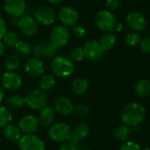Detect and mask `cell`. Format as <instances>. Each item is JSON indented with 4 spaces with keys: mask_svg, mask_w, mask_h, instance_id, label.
Instances as JSON below:
<instances>
[{
    "mask_svg": "<svg viewBox=\"0 0 150 150\" xmlns=\"http://www.w3.org/2000/svg\"><path fill=\"white\" fill-rule=\"evenodd\" d=\"M54 84H55V77L52 74L42 75L40 77V80L38 83L40 90L44 91H47L52 90L54 88Z\"/></svg>",
    "mask_w": 150,
    "mask_h": 150,
    "instance_id": "23",
    "label": "cell"
},
{
    "mask_svg": "<svg viewBox=\"0 0 150 150\" xmlns=\"http://www.w3.org/2000/svg\"><path fill=\"white\" fill-rule=\"evenodd\" d=\"M12 121V113L5 106L0 105V127H5Z\"/></svg>",
    "mask_w": 150,
    "mask_h": 150,
    "instance_id": "28",
    "label": "cell"
},
{
    "mask_svg": "<svg viewBox=\"0 0 150 150\" xmlns=\"http://www.w3.org/2000/svg\"><path fill=\"white\" fill-rule=\"evenodd\" d=\"M70 34L69 29L65 25H55L49 33V41L56 49L65 47L69 40Z\"/></svg>",
    "mask_w": 150,
    "mask_h": 150,
    "instance_id": "4",
    "label": "cell"
},
{
    "mask_svg": "<svg viewBox=\"0 0 150 150\" xmlns=\"http://www.w3.org/2000/svg\"><path fill=\"white\" fill-rule=\"evenodd\" d=\"M58 17L60 21L65 26H74L77 24L79 15L77 11L71 6H63L60 9Z\"/></svg>",
    "mask_w": 150,
    "mask_h": 150,
    "instance_id": "12",
    "label": "cell"
},
{
    "mask_svg": "<svg viewBox=\"0 0 150 150\" xmlns=\"http://www.w3.org/2000/svg\"><path fill=\"white\" fill-rule=\"evenodd\" d=\"M35 20L42 25H51L55 22V12L50 7L40 6L34 13Z\"/></svg>",
    "mask_w": 150,
    "mask_h": 150,
    "instance_id": "11",
    "label": "cell"
},
{
    "mask_svg": "<svg viewBox=\"0 0 150 150\" xmlns=\"http://www.w3.org/2000/svg\"><path fill=\"white\" fill-rule=\"evenodd\" d=\"M47 2H49L50 4H58L60 2H62V0H47Z\"/></svg>",
    "mask_w": 150,
    "mask_h": 150,
    "instance_id": "46",
    "label": "cell"
},
{
    "mask_svg": "<svg viewBox=\"0 0 150 150\" xmlns=\"http://www.w3.org/2000/svg\"><path fill=\"white\" fill-rule=\"evenodd\" d=\"M6 32H7V28H6L5 20L2 17H0V40L3 39V37L6 33Z\"/></svg>",
    "mask_w": 150,
    "mask_h": 150,
    "instance_id": "41",
    "label": "cell"
},
{
    "mask_svg": "<svg viewBox=\"0 0 150 150\" xmlns=\"http://www.w3.org/2000/svg\"><path fill=\"white\" fill-rule=\"evenodd\" d=\"M20 65V60L19 57L16 54H11L8 56L4 62V67L7 69V71H14L17 69Z\"/></svg>",
    "mask_w": 150,
    "mask_h": 150,
    "instance_id": "30",
    "label": "cell"
},
{
    "mask_svg": "<svg viewBox=\"0 0 150 150\" xmlns=\"http://www.w3.org/2000/svg\"><path fill=\"white\" fill-rule=\"evenodd\" d=\"M82 150H92V149H82Z\"/></svg>",
    "mask_w": 150,
    "mask_h": 150,
    "instance_id": "48",
    "label": "cell"
},
{
    "mask_svg": "<svg viewBox=\"0 0 150 150\" xmlns=\"http://www.w3.org/2000/svg\"><path fill=\"white\" fill-rule=\"evenodd\" d=\"M69 58L73 62H78L83 61L84 57V53L83 48L81 47H74L69 51Z\"/></svg>",
    "mask_w": 150,
    "mask_h": 150,
    "instance_id": "31",
    "label": "cell"
},
{
    "mask_svg": "<svg viewBox=\"0 0 150 150\" xmlns=\"http://www.w3.org/2000/svg\"><path fill=\"white\" fill-rule=\"evenodd\" d=\"M38 120L40 125H42L43 127L52 125L54 120V111L50 106H45L40 110Z\"/></svg>",
    "mask_w": 150,
    "mask_h": 150,
    "instance_id": "19",
    "label": "cell"
},
{
    "mask_svg": "<svg viewBox=\"0 0 150 150\" xmlns=\"http://www.w3.org/2000/svg\"><path fill=\"white\" fill-rule=\"evenodd\" d=\"M40 122L34 115H25L18 122V127L25 134H33L39 127Z\"/></svg>",
    "mask_w": 150,
    "mask_h": 150,
    "instance_id": "16",
    "label": "cell"
},
{
    "mask_svg": "<svg viewBox=\"0 0 150 150\" xmlns=\"http://www.w3.org/2000/svg\"><path fill=\"white\" fill-rule=\"evenodd\" d=\"M136 95L142 98H145L150 96V82L147 79H141L134 87Z\"/></svg>",
    "mask_w": 150,
    "mask_h": 150,
    "instance_id": "22",
    "label": "cell"
},
{
    "mask_svg": "<svg viewBox=\"0 0 150 150\" xmlns=\"http://www.w3.org/2000/svg\"><path fill=\"white\" fill-rule=\"evenodd\" d=\"M56 51H57V49L53 45H51L50 43L46 44V57H47V58L54 57L56 54Z\"/></svg>",
    "mask_w": 150,
    "mask_h": 150,
    "instance_id": "39",
    "label": "cell"
},
{
    "mask_svg": "<svg viewBox=\"0 0 150 150\" xmlns=\"http://www.w3.org/2000/svg\"><path fill=\"white\" fill-rule=\"evenodd\" d=\"M50 139L55 142H66L70 141L72 135V129L70 127L63 122H59L52 125L48 130Z\"/></svg>",
    "mask_w": 150,
    "mask_h": 150,
    "instance_id": "3",
    "label": "cell"
},
{
    "mask_svg": "<svg viewBox=\"0 0 150 150\" xmlns=\"http://www.w3.org/2000/svg\"><path fill=\"white\" fill-rule=\"evenodd\" d=\"M89 88V82L84 77H77L76 78L71 85V90L75 95L80 96L84 94Z\"/></svg>",
    "mask_w": 150,
    "mask_h": 150,
    "instance_id": "20",
    "label": "cell"
},
{
    "mask_svg": "<svg viewBox=\"0 0 150 150\" xmlns=\"http://www.w3.org/2000/svg\"><path fill=\"white\" fill-rule=\"evenodd\" d=\"M25 0H4V9L12 18H19L25 11Z\"/></svg>",
    "mask_w": 150,
    "mask_h": 150,
    "instance_id": "14",
    "label": "cell"
},
{
    "mask_svg": "<svg viewBox=\"0 0 150 150\" xmlns=\"http://www.w3.org/2000/svg\"><path fill=\"white\" fill-rule=\"evenodd\" d=\"M130 128L131 127L126 125H121V126L117 127L113 130V137L120 142H126L131 134Z\"/></svg>",
    "mask_w": 150,
    "mask_h": 150,
    "instance_id": "27",
    "label": "cell"
},
{
    "mask_svg": "<svg viewBox=\"0 0 150 150\" xmlns=\"http://www.w3.org/2000/svg\"><path fill=\"white\" fill-rule=\"evenodd\" d=\"M107 8L111 11H115L120 6V0H105Z\"/></svg>",
    "mask_w": 150,
    "mask_h": 150,
    "instance_id": "38",
    "label": "cell"
},
{
    "mask_svg": "<svg viewBox=\"0 0 150 150\" xmlns=\"http://www.w3.org/2000/svg\"><path fill=\"white\" fill-rule=\"evenodd\" d=\"M120 150H142V148L137 142L133 141H127L121 145Z\"/></svg>",
    "mask_w": 150,
    "mask_h": 150,
    "instance_id": "35",
    "label": "cell"
},
{
    "mask_svg": "<svg viewBox=\"0 0 150 150\" xmlns=\"http://www.w3.org/2000/svg\"><path fill=\"white\" fill-rule=\"evenodd\" d=\"M117 38L115 34H113L112 33H106L100 38V40L98 42L104 51H108L114 47Z\"/></svg>",
    "mask_w": 150,
    "mask_h": 150,
    "instance_id": "24",
    "label": "cell"
},
{
    "mask_svg": "<svg viewBox=\"0 0 150 150\" xmlns=\"http://www.w3.org/2000/svg\"><path fill=\"white\" fill-rule=\"evenodd\" d=\"M11 24L12 25H18V18H13L11 19Z\"/></svg>",
    "mask_w": 150,
    "mask_h": 150,
    "instance_id": "44",
    "label": "cell"
},
{
    "mask_svg": "<svg viewBox=\"0 0 150 150\" xmlns=\"http://www.w3.org/2000/svg\"><path fill=\"white\" fill-rule=\"evenodd\" d=\"M82 48L84 53V57L91 62L99 61L103 57L105 53L99 42L95 40L86 41Z\"/></svg>",
    "mask_w": 150,
    "mask_h": 150,
    "instance_id": "8",
    "label": "cell"
},
{
    "mask_svg": "<svg viewBox=\"0 0 150 150\" xmlns=\"http://www.w3.org/2000/svg\"><path fill=\"white\" fill-rule=\"evenodd\" d=\"M4 90H3V87L0 85V103L3 101V99H4Z\"/></svg>",
    "mask_w": 150,
    "mask_h": 150,
    "instance_id": "43",
    "label": "cell"
},
{
    "mask_svg": "<svg viewBox=\"0 0 150 150\" xmlns=\"http://www.w3.org/2000/svg\"><path fill=\"white\" fill-rule=\"evenodd\" d=\"M54 109L60 115L67 117L70 116L74 112L75 105L69 98L66 97H60L54 102Z\"/></svg>",
    "mask_w": 150,
    "mask_h": 150,
    "instance_id": "17",
    "label": "cell"
},
{
    "mask_svg": "<svg viewBox=\"0 0 150 150\" xmlns=\"http://www.w3.org/2000/svg\"><path fill=\"white\" fill-rule=\"evenodd\" d=\"M90 133V127L86 123H79L72 129V135L69 142L77 144L80 141L83 140Z\"/></svg>",
    "mask_w": 150,
    "mask_h": 150,
    "instance_id": "18",
    "label": "cell"
},
{
    "mask_svg": "<svg viewBox=\"0 0 150 150\" xmlns=\"http://www.w3.org/2000/svg\"><path fill=\"white\" fill-rule=\"evenodd\" d=\"M2 86L11 91L18 90L22 85V77L14 71H6L1 77Z\"/></svg>",
    "mask_w": 150,
    "mask_h": 150,
    "instance_id": "10",
    "label": "cell"
},
{
    "mask_svg": "<svg viewBox=\"0 0 150 150\" xmlns=\"http://www.w3.org/2000/svg\"><path fill=\"white\" fill-rule=\"evenodd\" d=\"M6 105L10 110H19L25 105V99L18 95H11L7 98Z\"/></svg>",
    "mask_w": 150,
    "mask_h": 150,
    "instance_id": "26",
    "label": "cell"
},
{
    "mask_svg": "<svg viewBox=\"0 0 150 150\" xmlns=\"http://www.w3.org/2000/svg\"><path fill=\"white\" fill-rule=\"evenodd\" d=\"M18 27L21 33L26 37H33L38 32L37 21L30 15H25L18 18Z\"/></svg>",
    "mask_w": 150,
    "mask_h": 150,
    "instance_id": "9",
    "label": "cell"
},
{
    "mask_svg": "<svg viewBox=\"0 0 150 150\" xmlns=\"http://www.w3.org/2000/svg\"><path fill=\"white\" fill-rule=\"evenodd\" d=\"M97 27L105 33H112L116 26V20L113 14L107 10L99 11L95 17Z\"/></svg>",
    "mask_w": 150,
    "mask_h": 150,
    "instance_id": "5",
    "label": "cell"
},
{
    "mask_svg": "<svg viewBox=\"0 0 150 150\" xmlns=\"http://www.w3.org/2000/svg\"><path fill=\"white\" fill-rule=\"evenodd\" d=\"M142 150H150V147H146V148H144Z\"/></svg>",
    "mask_w": 150,
    "mask_h": 150,
    "instance_id": "47",
    "label": "cell"
},
{
    "mask_svg": "<svg viewBox=\"0 0 150 150\" xmlns=\"http://www.w3.org/2000/svg\"><path fill=\"white\" fill-rule=\"evenodd\" d=\"M51 70L54 76L60 78L69 77L75 71V64L69 57L59 55L52 61Z\"/></svg>",
    "mask_w": 150,
    "mask_h": 150,
    "instance_id": "2",
    "label": "cell"
},
{
    "mask_svg": "<svg viewBox=\"0 0 150 150\" xmlns=\"http://www.w3.org/2000/svg\"><path fill=\"white\" fill-rule=\"evenodd\" d=\"M115 27H116V30L119 31V32H120V31L123 29V25H122L120 23V24H116V26H115Z\"/></svg>",
    "mask_w": 150,
    "mask_h": 150,
    "instance_id": "45",
    "label": "cell"
},
{
    "mask_svg": "<svg viewBox=\"0 0 150 150\" xmlns=\"http://www.w3.org/2000/svg\"><path fill=\"white\" fill-rule=\"evenodd\" d=\"M16 55L19 58H28L33 53L31 45L25 40H18L14 47Z\"/></svg>",
    "mask_w": 150,
    "mask_h": 150,
    "instance_id": "21",
    "label": "cell"
},
{
    "mask_svg": "<svg viewBox=\"0 0 150 150\" xmlns=\"http://www.w3.org/2000/svg\"><path fill=\"white\" fill-rule=\"evenodd\" d=\"M4 51H5V45L4 44L3 41L0 40V57L3 56V54H4Z\"/></svg>",
    "mask_w": 150,
    "mask_h": 150,
    "instance_id": "42",
    "label": "cell"
},
{
    "mask_svg": "<svg viewBox=\"0 0 150 150\" xmlns=\"http://www.w3.org/2000/svg\"><path fill=\"white\" fill-rule=\"evenodd\" d=\"M146 109L137 102H131L126 105L120 112V119L124 125L129 127L139 126L145 119Z\"/></svg>",
    "mask_w": 150,
    "mask_h": 150,
    "instance_id": "1",
    "label": "cell"
},
{
    "mask_svg": "<svg viewBox=\"0 0 150 150\" xmlns=\"http://www.w3.org/2000/svg\"><path fill=\"white\" fill-rule=\"evenodd\" d=\"M20 150H45V142L34 134H24L18 141Z\"/></svg>",
    "mask_w": 150,
    "mask_h": 150,
    "instance_id": "7",
    "label": "cell"
},
{
    "mask_svg": "<svg viewBox=\"0 0 150 150\" xmlns=\"http://www.w3.org/2000/svg\"><path fill=\"white\" fill-rule=\"evenodd\" d=\"M25 105L32 110H41L47 106L48 96L46 91L41 90H34L31 91L25 98Z\"/></svg>",
    "mask_w": 150,
    "mask_h": 150,
    "instance_id": "6",
    "label": "cell"
},
{
    "mask_svg": "<svg viewBox=\"0 0 150 150\" xmlns=\"http://www.w3.org/2000/svg\"><path fill=\"white\" fill-rule=\"evenodd\" d=\"M127 25L135 33L142 32L146 29L147 22L144 16L137 11H131L126 18Z\"/></svg>",
    "mask_w": 150,
    "mask_h": 150,
    "instance_id": "15",
    "label": "cell"
},
{
    "mask_svg": "<svg viewBox=\"0 0 150 150\" xmlns=\"http://www.w3.org/2000/svg\"><path fill=\"white\" fill-rule=\"evenodd\" d=\"M18 34L13 31H8L3 37V42L5 46L9 47H14L18 41Z\"/></svg>",
    "mask_w": 150,
    "mask_h": 150,
    "instance_id": "29",
    "label": "cell"
},
{
    "mask_svg": "<svg viewBox=\"0 0 150 150\" xmlns=\"http://www.w3.org/2000/svg\"><path fill=\"white\" fill-rule=\"evenodd\" d=\"M60 150H78L77 146L74 143H72L71 142H63L60 148Z\"/></svg>",
    "mask_w": 150,
    "mask_h": 150,
    "instance_id": "40",
    "label": "cell"
},
{
    "mask_svg": "<svg viewBox=\"0 0 150 150\" xmlns=\"http://www.w3.org/2000/svg\"><path fill=\"white\" fill-rule=\"evenodd\" d=\"M0 76H1V69H0Z\"/></svg>",
    "mask_w": 150,
    "mask_h": 150,
    "instance_id": "49",
    "label": "cell"
},
{
    "mask_svg": "<svg viewBox=\"0 0 150 150\" xmlns=\"http://www.w3.org/2000/svg\"><path fill=\"white\" fill-rule=\"evenodd\" d=\"M21 131L19 129L18 127H16V126H13L11 124L8 125L7 127H4V137L9 140V141H11V142H16V141H18L20 138H21Z\"/></svg>",
    "mask_w": 150,
    "mask_h": 150,
    "instance_id": "25",
    "label": "cell"
},
{
    "mask_svg": "<svg viewBox=\"0 0 150 150\" xmlns=\"http://www.w3.org/2000/svg\"><path fill=\"white\" fill-rule=\"evenodd\" d=\"M74 112H75L76 115L80 116V117H86V116H88L89 113H90V108H89L88 105H83V104H82V105H77L75 106Z\"/></svg>",
    "mask_w": 150,
    "mask_h": 150,
    "instance_id": "33",
    "label": "cell"
},
{
    "mask_svg": "<svg viewBox=\"0 0 150 150\" xmlns=\"http://www.w3.org/2000/svg\"><path fill=\"white\" fill-rule=\"evenodd\" d=\"M142 39L140 34H138L137 33H129L125 39V42L127 46L129 47H134L137 46L140 42H141Z\"/></svg>",
    "mask_w": 150,
    "mask_h": 150,
    "instance_id": "32",
    "label": "cell"
},
{
    "mask_svg": "<svg viewBox=\"0 0 150 150\" xmlns=\"http://www.w3.org/2000/svg\"><path fill=\"white\" fill-rule=\"evenodd\" d=\"M25 71L30 77H40L45 71V66L40 59L36 57L29 58L25 64Z\"/></svg>",
    "mask_w": 150,
    "mask_h": 150,
    "instance_id": "13",
    "label": "cell"
},
{
    "mask_svg": "<svg viewBox=\"0 0 150 150\" xmlns=\"http://www.w3.org/2000/svg\"><path fill=\"white\" fill-rule=\"evenodd\" d=\"M33 54L36 58H41L46 56V44H38L33 48Z\"/></svg>",
    "mask_w": 150,
    "mask_h": 150,
    "instance_id": "34",
    "label": "cell"
},
{
    "mask_svg": "<svg viewBox=\"0 0 150 150\" xmlns=\"http://www.w3.org/2000/svg\"><path fill=\"white\" fill-rule=\"evenodd\" d=\"M140 47L142 53L150 54V37H146L140 42Z\"/></svg>",
    "mask_w": 150,
    "mask_h": 150,
    "instance_id": "36",
    "label": "cell"
},
{
    "mask_svg": "<svg viewBox=\"0 0 150 150\" xmlns=\"http://www.w3.org/2000/svg\"><path fill=\"white\" fill-rule=\"evenodd\" d=\"M72 32H73V34L77 38H83L85 36V33H86L84 27L80 25H74L72 28Z\"/></svg>",
    "mask_w": 150,
    "mask_h": 150,
    "instance_id": "37",
    "label": "cell"
}]
</instances>
